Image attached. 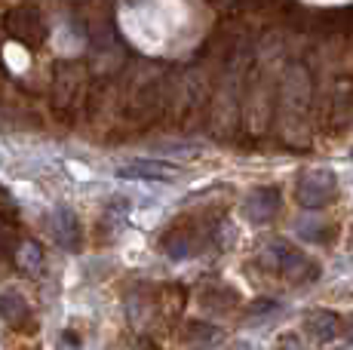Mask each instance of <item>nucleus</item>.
Segmentation results:
<instances>
[{
	"mask_svg": "<svg viewBox=\"0 0 353 350\" xmlns=\"http://www.w3.org/2000/svg\"><path fill=\"white\" fill-rule=\"evenodd\" d=\"M261 261L289 282H310V280L320 277V267H316L304 252H298L295 246L283 243V240L268 243V249L261 252Z\"/></svg>",
	"mask_w": 353,
	"mask_h": 350,
	"instance_id": "f257e3e1",
	"label": "nucleus"
},
{
	"mask_svg": "<svg viewBox=\"0 0 353 350\" xmlns=\"http://www.w3.org/2000/svg\"><path fill=\"white\" fill-rule=\"evenodd\" d=\"M335 197H338L335 172L316 166V169H304L301 175H298L295 200L304 206V209H323V206H329Z\"/></svg>",
	"mask_w": 353,
	"mask_h": 350,
	"instance_id": "f03ea898",
	"label": "nucleus"
},
{
	"mask_svg": "<svg viewBox=\"0 0 353 350\" xmlns=\"http://www.w3.org/2000/svg\"><path fill=\"white\" fill-rule=\"evenodd\" d=\"M6 31H10L19 43L34 46V43L43 40L46 25H43V19H40V12L34 10V6H19V10H12L10 16H6Z\"/></svg>",
	"mask_w": 353,
	"mask_h": 350,
	"instance_id": "7ed1b4c3",
	"label": "nucleus"
},
{
	"mask_svg": "<svg viewBox=\"0 0 353 350\" xmlns=\"http://www.w3.org/2000/svg\"><path fill=\"white\" fill-rule=\"evenodd\" d=\"M280 203H283V197L276 187H255V191H249L246 200H243V212H246L249 221L264 225V221H270L280 212Z\"/></svg>",
	"mask_w": 353,
	"mask_h": 350,
	"instance_id": "20e7f679",
	"label": "nucleus"
},
{
	"mask_svg": "<svg viewBox=\"0 0 353 350\" xmlns=\"http://www.w3.org/2000/svg\"><path fill=\"white\" fill-rule=\"evenodd\" d=\"M50 234L56 237V243L68 249V252H77L80 249V221L68 206H56L50 215Z\"/></svg>",
	"mask_w": 353,
	"mask_h": 350,
	"instance_id": "39448f33",
	"label": "nucleus"
},
{
	"mask_svg": "<svg viewBox=\"0 0 353 350\" xmlns=\"http://www.w3.org/2000/svg\"><path fill=\"white\" fill-rule=\"evenodd\" d=\"M0 320L12 329H28L31 326V305L25 301L22 292L6 289V292L0 295Z\"/></svg>",
	"mask_w": 353,
	"mask_h": 350,
	"instance_id": "423d86ee",
	"label": "nucleus"
},
{
	"mask_svg": "<svg viewBox=\"0 0 353 350\" xmlns=\"http://www.w3.org/2000/svg\"><path fill=\"white\" fill-rule=\"evenodd\" d=\"M117 175L120 178H135V181H172L179 169L169 163H160V160H135V163L123 166Z\"/></svg>",
	"mask_w": 353,
	"mask_h": 350,
	"instance_id": "0eeeda50",
	"label": "nucleus"
},
{
	"mask_svg": "<svg viewBox=\"0 0 353 350\" xmlns=\"http://www.w3.org/2000/svg\"><path fill=\"white\" fill-rule=\"evenodd\" d=\"M304 329L314 335L316 341H332L338 332H341V320H338L332 311H310L307 320H304Z\"/></svg>",
	"mask_w": 353,
	"mask_h": 350,
	"instance_id": "6e6552de",
	"label": "nucleus"
},
{
	"mask_svg": "<svg viewBox=\"0 0 353 350\" xmlns=\"http://www.w3.org/2000/svg\"><path fill=\"white\" fill-rule=\"evenodd\" d=\"M12 258H16V267L25 274H37L43 267V249H40L37 240H19L12 246Z\"/></svg>",
	"mask_w": 353,
	"mask_h": 350,
	"instance_id": "1a4fd4ad",
	"label": "nucleus"
},
{
	"mask_svg": "<svg viewBox=\"0 0 353 350\" xmlns=\"http://www.w3.org/2000/svg\"><path fill=\"white\" fill-rule=\"evenodd\" d=\"M163 249H166L169 258H185V255L194 252V234L191 231H169L166 240H163Z\"/></svg>",
	"mask_w": 353,
	"mask_h": 350,
	"instance_id": "9d476101",
	"label": "nucleus"
},
{
	"mask_svg": "<svg viewBox=\"0 0 353 350\" xmlns=\"http://www.w3.org/2000/svg\"><path fill=\"white\" fill-rule=\"evenodd\" d=\"M12 246H16V240H12V231L0 221V261L6 258V255H12Z\"/></svg>",
	"mask_w": 353,
	"mask_h": 350,
	"instance_id": "9b49d317",
	"label": "nucleus"
},
{
	"mask_svg": "<svg viewBox=\"0 0 353 350\" xmlns=\"http://www.w3.org/2000/svg\"><path fill=\"white\" fill-rule=\"evenodd\" d=\"M344 335H347V338L353 341V313L347 316V320H344Z\"/></svg>",
	"mask_w": 353,
	"mask_h": 350,
	"instance_id": "f8f14e48",
	"label": "nucleus"
}]
</instances>
